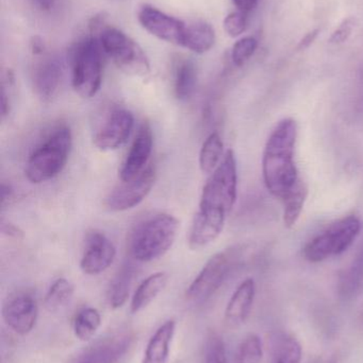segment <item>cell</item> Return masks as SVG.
<instances>
[{
    "mask_svg": "<svg viewBox=\"0 0 363 363\" xmlns=\"http://www.w3.org/2000/svg\"><path fill=\"white\" fill-rule=\"evenodd\" d=\"M238 196V168L234 150L228 149L219 167L210 174L200 196L188 242L193 251L204 249L219 238Z\"/></svg>",
    "mask_w": 363,
    "mask_h": 363,
    "instance_id": "6da1fadb",
    "label": "cell"
},
{
    "mask_svg": "<svg viewBox=\"0 0 363 363\" xmlns=\"http://www.w3.org/2000/svg\"><path fill=\"white\" fill-rule=\"evenodd\" d=\"M298 123L292 118L279 121L266 140L262 155V176L266 189L283 200L300 180L296 164Z\"/></svg>",
    "mask_w": 363,
    "mask_h": 363,
    "instance_id": "7a4b0ae2",
    "label": "cell"
},
{
    "mask_svg": "<svg viewBox=\"0 0 363 363\" xmlns=\"http://www.w3.org/2000/svg\"><path fill=\"white\" fill-rule=\"evenodd\" d=\"M178 230V219L170 213H156L146 218L130 235V256L141 262L162 257L174 245Z\"/></svg>",
    "mask_w": 363,
    "mask_h": 363,
    "instance_id": "3957f363",
    "label": "cell"
},
{
    "mask_svg": "<svg viewBox=\"0 0 363 363\" xmlns=\"http://www.w3.org/2000/svg\"><path fill=\"white\" fill-rule=\"evenodd\" d=\"M72 134L70 128L60 125L34 149L26 165L25 176L32 184H40L61 174L70 157Z\"/></svg>",
    "mask_w": 363,
    "mask_h": 363,
    "instance_id": "277c9868",
    "label": "cell"
},
{
    "mask_svg": "<svg viewBox=\"0 0 363 363\" xmlns=\"http://www.w3.org/2000/svg\"><path fill=\"white\" fill-rule=\"evenodd\" d=\"M242 254V247L236 245L211 256L188 287L185 291L187 300L194 304H202L212 298L236 268Z\"/></svg>",
    "mask_w": 363,
    "mask_h": 363,
    "instance_id": "5b68a950",
    "label": "cell"
},
{
    "mask_svg": "<svg viewBox=\"0 0 363 363\" xmlns=\"http://www.w3.org/2000/svg\"><path fill=\"white\" fill-rule=\"evenodd\" d=\"M102 45L95 38L81 40L72 51V83L80 97H94L102 86Z\"/></svg>",
    "mask_w": 363,
    "mask_h": 363,
    "instance_id": "8992f818",
    "label": "cell"
},
{
    "mask_svg": "<svg viewBox=\"0 0 363 363\" xmlns=\"http://www.w3.org/2000/svg\"><path fill=\"white\" fill-rule=\"evenodd\" d=\"M362 222L355 216L339 220L325 232L313 238L305 247V259L313 264L341 255L350 249L359 236Z\"/></svg>",
    "mask_w": 363,
    "mask_h": 363,
    "instance_id": "52a82bcc",
    "label": "cell"
},
{
    "mask_svg": "<svg viewBox=\"0 0 363 363\" xmlns=\"http://www.w3.org/2000/svg\"><path fill=\"white\" fill-rule=\"evenodd\" d=\"M99 42L102 51L124 74L136 78H145L151 74V64L140 45L121 30H104Z\"/></svg>",
    "mask_w": 363,
    "mask_h": 363,
    "instance_id": "ba28073f",
    "label": "cell"
},
{
    "mask_svg": "<svg viewBox=\"0 0 363 363\" xmlns=\"http://www.w3.org/2000/svg\"><path fill=\"white\" fill-rule=\"evenodd\" d=\"M134 333L121 330L96 341L70 363H125L136 347Z\"/></svg>",
    "mask_w": 363,
    "mask_h": 363,
    "instance_id": "9c48e42d",
    "label": "cell"
},
{
    "mask_svg": "<svg viewBox=\"0 0 363 363\" xmlns=\"http://www.w3.org/2000/svg\"><path fill=\"white\" fill-rule=\"evenodd\" d=\"M2 318L15 334L29 335L36 328L38 318V304L33 292L19 289L9 294L2 305Z\"/></svg>",
    "mask_w": 363,
    "mask_h": 363,
    "instance_id": "30bf717a",
    "label": "cell"
},
{
    "mask_svg": "<svg viewBox=\"0 0 363 363\" xmlns=\"http://www.w3.org/2000/svg\"><path fill=\"white\" fill-rule=\"evenodd\" d=\"M157 172L153 165L129 182H121L106 199V206L112 211H125L138 206L145 200L155 185Z\"/></svg>",
    "mask_w": 363,
    "mask_h": 363,
    "instance_id": "8fae6325",
    "label": "cell"
},
{
    "mask_svg": "<svg viewBox=\"0 0 363 363\" xmlns=\"http://www.w3.org/2000/svg\"><path fill=\"white\" fill-rule=\"evenodd\" d=\"M138 19L141 26L158 40L181 46L187 23L180 19L147 4L139 11Z\"/></svg>",
    "mask_w": 363,
    "mask_h": 363,
    "instance_id": "7c38bea8",
    "label": "cell"
},
{
    "mask_svg": "<svg viewBox=\"0 0 363 363\" xmlns=\"http://www.w3.org/2000/svg\"><path fill=\"white\" fill-rule=\"evenodd\" d=\"M134 125V115L130 111L113 110L94 136V145L102 151L117 150L127 143Z\"/></svg>",
    "mask_w": 363,
    "mask_h": 363,
    "instance_id": "4fadbf2b",
    "label": "cell"
},
{
    "mask_svg": "<svg viewBox=\"0 0 363 363\" xmlns=\"http://www.w3.org/2000/svg\"><path fill=\"white\" fill-rule=\"evenodd\" d=\"M117 249L112 241L102 232L93 230L85 238V251L80 269L85 274L98 275L104 272L114 262Z\"/></svg>",
    "mask_w": 363,
    "mask_h": 363,
    "instance_id": "5bb4252c",
    "label": "cell"
},
{
    "mask_svg": "<svg viewBox=\"0 0 363 363\" xmlns=\"http://www.w3.org/2000/svg\"><path fill=\"white\" fill-rule=\"evenodd\" d=\"M153 134L151 125L147 121L141 125L136 138L121 164L119 178L121 182H129L136 179L147 167L153 152Z\"/></svg>",
    "mask_w": 363,
    "mask_h": 363,
    "instance_id": "9a60e30c",
    "label": "cell"
},
{
    "mask_svg": "<svg viewBox=\"0 0 363 363\" xmlns=\"http://www.w3.org/2000/svg\"><path fill=\"white\" fill-rule=\"evenodd\" d=\"M256 296V284L246 279L237 287L226 306L225 320L230 326L242 325L249 319Z\"/></svg>",
    "mask_w": 363,
    "mask_h": 363,
    "instance_id": "2e32d148",
    "label": "cell"
},
{
    "mask_svg": "<svg viewBox=\"0 0 363 363\" xmlns=\"http://www.w3.org/2000/svg\"><path fill=\"white\" fill-rule=\"evenodd\" d=\"M62 64L57 57H49L40 64L34 74V89L43 101H50L59 91Z\"/></svg>",
    "mask_w": 363,
    "mask_h": 363,
    "instance_id": "e0dca14e",
    "label": "cell"
},
{
    "mask_svg": "<svg viewBox=\"0 0 363 363\" xmlns=\"http://www.w3.org/2000/svg\"><path fill=\"white\" fill-rule=\"evenodd\" d=\"M175 333H176L175 320H168L160 325L149 339L141 363L168 362Z\"/></svg>",
    "mask_w": 363,
    "mask_h": 363,
    "instance_id": "ac0fdd59",
    "label": "cell"
},
{
    "mask_svg": "<svg viewBox=\"0 0 363 363\" xmlns=\"http://www.w3.org/2000/svg\"><path fill=\"white\" fill-rule=\"evenodd\" d=\"M136 274V266L131 262H126L111 279L107 291V300L112 309L121 308L129 298L132 281Z\"/></svg>",
    "mask_w": 363,
    "mask_h": 363,
    "instance_id": "d6986e66",
    "label": "cell"
},
{
    "mask_svg": "<svg viewBox=\"0 0 363 363\" xmlns=\"http://www.w3.org/2000/svg\"><path fill=\"white\" fill-rule=\"evenodd\" d=\"M168 281V275L166 272H157L149 275L136 288L132 296L130 311L138 313L146 308L163 291Z\"/></svg>",
    "mask_w": 363,
    "mask_h": 363,
    "instance_id": "ffe728a7",
    "label": "cell"
},
{
    "mask_svg": "<svg viewBox=\"0 0 363 363\" xmlns=\"http://www.w3.org/2000/svg\"><path fill=\"white\" fill-rule=\"evenodd\" d=\"M215 43V32L210 23H200L187 25L181 47L193 52L202 55L208 52Z\"/></svg>",
    "mask_w": 363,
    "mask_h": 363,
    "instance_id": "44dd1931",
    "label": "cell"
},
{
    "mask_svg": "<svg viewBox=\"0 0 363 363\" xmlns=\"http://www.w3.org/2000/svg\"><path fill=\"white\" fill-rule=\"evenodd\" d=\"M308 194V186L300 178L296 186L281 200L283 203V224L286 228L290 230L296 225L302 215Z\"/></svg>",
    "mask_w": 363,
    "mask_h": 363,
    "instance_id": "7402d4cb",
    "label": "cell"
},
{
    "mask_svg": "<svg viewBox=\"0 0 363 363\" xmlns=\"http://www.w3.org/2000/svg\"><path fill=\"white\" fill-rule=\"evenodd\" d=\"M102 326V315L94 307H85L75 315L72 332L82 342L91 340Z\"/></svg>",
    "mask_w": 363,
    "mask_h": 363,
    "instance_id": "603a6c76",
    "label": "cell"
},
{
    "mask_svg": "<svg viewBox=\"0 0 363 363\" xmlns=\"http://www.w3.org/2000/svg\"><path fill=\"white\" fill-rule=\"evenodd\" d=\"M75 286L67 279H55L45 294L44 306L49 313H58L65 308L74 298Z\"/></svg>",
    "mask_w": 363,
    "mask_h": 363,
    "instance_id": "cb8c5ba5",
    "label": "cell"
},
{
    "mask_svg": "<svg viewBox=\"0 0 363 363\" xmlns=\"http://www.w3.org/2000/svg\"><path fill=\"white\" fill-rule=\"evenodd\" d=\"M224 157V143L219 133H211L202 144L200 152V167L204 174H211Z\"/></svg>",
    "mask_w": 363,
    "mask_h": 363,
    "instance_id": "d4e9b609",
    "label": "cell"
},
{
    "mask_svg": "<svg viewBox=\"0 0 363 363\" xmlns=\"http://www.w3.org/2000/svg\"><path fill=\"white\" fill-rule=\"evenodd\" d=\"M197 83V70L193 62L185 61L177 67L175 74V95L180 101H187L193 96Z\"/></svg>",
    "mask_w": 363,
    "mask_h": 363,
    "instance_id": "484cf974",
    "label": "cell"
},
{
    "mask_svg": "<svg viewBox=\"0 0 363 363\" xmlns=\"http://www.w3.org/2000/svg\"><path fill=\"white\" fill-rule=\"evenodd\" d=\"M363 284V252L341 277L339 290L343 298H352Z\"/></svg>",
    "mask_w": 363,
    "mask_h": 363,
    "instance_id": "4316f807",
    "label": "cell"
},
{
    "mask_svg": "<svg viewBox=\"0 0 363 363\" xmlns=\"http://www.w3.org/2000/svg\"><path fill=\"white\" fill-rule=\"evenodd\" d=\"M302 356V345L298 339L293 336H285L275 347L272 363H300Z\"/></svg>",
    "mask_w": 363,
    "mask_h": 363,
    "instance_id": "83f0119b",
    "label": "cell"
},
{
    "mask_svg": "<svg viewBox=\"0 0 363 363\" xmlns=\"http://www.w3.org/2000/svg\"><path fill=\"white\" fill-rule=\"evenodd\" d=\"M264 347L260 337L249 334L243 339L237 351L234 363H261Z\"/></svg>",
    "mask_w": 363,
    "mask_h": 363,
    "instance_id": "f1b7e54d",
    "label": "cell"
},
{
    "mask_svg": "<svg viewBox=\"0 0 363 363\" xmlns=\"http://www.w3.org/2000/svg\"><path fill=\"white\" fill-rule=\"evenodd\" d=\"M202 363H228L226 345L220 335L211 334L207 338Z\"/></svg>",
    "mask_w": 363,
    "mask_h": 363,
    "instance_id": "f546056e",
    "label": "cell"
},
{
    "mask_svg": "<svg viewBox=\"0 0 363 363\" xmlns=\"http://www.w3.org/2000/svg\"><path fill=\"white\" fill-rule=\"evenodd\" d=\"M258 42L253 36L241 38L232 47V59L234 65L242 67L257 50Z\"/></svg>",
    "mask_w": 363,
    "mask_h": 363,
    "instance_id": "4dcf8cb0",
    "label": "cell"
},
{
    "mask_svg": "<svg viewBox=\"0 0 363 363\" xmlns=\"http://www.w3.org/2000/svg\"><path fill=\"white\" fill-rule=\"evenodd\" d=\"M247 29L246 13L237 11L230 13L224 19V30L230 38H238Z\"/></svg>",
    "mask_w": 363,
    "mask_h": 363,
    "instance_id": "1f68e13d",
    "label": "cell"
},
{
    "mask_svg": "<svg viewBox=\"0 0 363 363\" xmlns=\"http://www.w3.org/2000/svg\"><path fill=\"white\" fill-rule=\"evenodd\" d=\"M356 23H357V21H356L355 17H347V18H345L338 26V28L332 32V36L330 38V44L339 45L347 42L350 36L353 33L354 29H355Z\"/></svg>",
    "mask_w": 363,
    "mask_h": 363,
    "instance_id": "d6a6232c",
    "label": "cell"
},
{
    "mask_svg": "<svg viewBox=\"0 0 363 363\" xmlns=\"http://www.w3.org/2000/svg\"><path fill=\"white\" fill-rule=\"evenodd\" d=\"M12 86L13 78L12 76L8 74L6 80L2 83V95H1V118L4 121L6 116L11 113V108H12Z\"/></svg>",
    "mask_w": 363,
    "mask_h": 363,
    "instance_id": "836d02e7",
    "label": "cell"
},
{
    "mask_svg": "<svg viewBox=\"0 0 363 363\" xmlns=\"http://www.w3.org/2000/svg\"><path fill=\"white\" fill-rule=\"evenodd\" d=\"M15 198V191L13 189L12 186L10 184L2 183L1 184V209L4 211L6 206L11 204Z\"/></svg>",
    "mask_w": 363,
    "mask_h": 363,
    "instance_id": "e575fe53",
    "label": "cell"
},
{
    "mask_svg": "<svg viewBox=\"0 0 363 363\" xmlns=\"http://www.w3.org/2000/svg\"><path fill=\"white\" fill-rule=\"evenodd\" d=\"M1 232L2 234L15 239H21L23 237V233L12 223H4V222H2Z\"/></svg>",
    "mask_w": 363,
    "mask_h": 363,
    "instance_id": "d590c367",
    "label": "cell"
},
{
    "mask_svg": "<svg viewBox=\"0 0 363 363\" xmlns=\"http://www.w3.org/2000/svg\"><path fill=\"white\" fill-rule=\"evenodd\" d=\"M241 12L249 13L257 6L258 0H232Z\"/></svg>",
    "mask_w": 363,
    "mask_h": 363,
    "instance_id": "8d00e7d4",
    "label": "cell"
},
{
    "mask_svg": "<svg viewBox=\"0 0 363 363\" xmlns=\"http://www.w3.org/2000/svg\"><path fill=\"white\" fill-rule=\"evenodd\" d=\"M319 35V30H313V31L309 32L307 35H305V38L300 40V44H298V49L300 50H303V49H307L308 47H310L311 45L315 42V38Z\"/></svg>",
    "mask_w": 363,
    "mask_h": 363,
    "instance_id": "74e56055",
    "label": "cell"
},
{
    "mask_svg": "<svg viewBox=\"0 0 363 363\" xmlns=\"http://www.w3.org/2000/svg\"><path fill=\"white\" fill-rule=\"evenodd\" d=\"M32 51L36 55H38V53L43 52V49H44V44H43L42 40L38 36L33 38V40L31 42Z\"/></svg>",
    "mask_w": 363,
    "mask_h": 363,
    "instance_id": "f35d334b",
    "label": "cell"
},
{
    "mask_svg": "<svg viewBox=\"0 0 363 363\" xmlns=\"http://www.w3.org/2000/svg\"><path fill=\"white\" fill-rule=\"evenodd\" d=\"M34 2L42 10H50L55 4V0H34Z\"/></svg>",
    "mask_w": 363,
    "mask_h": 363,
    "instance_id": "ab89813d",
    "label": "cell"
}]
</instances>
